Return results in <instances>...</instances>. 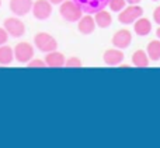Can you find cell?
<instances>
[{
    "label": "cell",
    "mask_w": 160,
    "mask_h": 148,
    "mask_svg": "<svg viewBox=\"0 0 160 148\" xmlns=\"http://www.w3.org/2000/svg\"><path fill=\"white\" fill-rule=\"evenodd\" d=\"M8 36H10V35H8V32L4 30V27L0 28V46H2V45H4L6 42H7Z\"/></svg>",
    "instance_id": "obj_20"
},
{
    "label": "cell",
    "mask_w": 160,
    "mask_h": 148,
    "mask_svg": "<svg viewBox=\"0 0 160 148\" xmlns=\"http://www.w3.org/2000/svg\"><path fill=\"white\" fill-rule=\"evenodd\" d=\"M156 35H158V38L160 39V28H158V31H156Z\"/></svg>",
    "instance_id": "obj_24"
},
{
    "label": "cell",
    "mask_w": 160,
    "mask_h": 148,
    "mask_svg": "<svg viewBox=\"0 0 160 148\" xmlns=\"http://www.w3.org/2000/svg\"><path fill=\"white\" fill-rule=\"evenodd\" d=\"M32 14L37 20H47L52 14V3L49 0H37L32 3Z\"/></svg>",
    "instance_id": "obj_5"
},
{
    "label": "cell",
    "mask_w": 160,
    "mask_h": 148,
    "mask_svg": "<svg viewBox=\"0 0 160 148\" xmlns=\"http://www.w3.org/2000/svg\"><path fill=\"white\" fill-rule=\"evenodd\" d=\"M4 30L13 38H20L25 34V25L21 20L16 18V17H10V18H6L4 21Z\"/></svg>",
    "instance_id": "obj_6"
},
{
    "label": "cell",
    "mask_w": 160,
    "mask_h": 148,
    "mask_svg": "<svg viewBox=\"0 0 160 148\" xmlns=\"http://www.w3.org/2000/svg\"><path fill=\"white\" fill-rule=\"evenodd\" d=\"M149 56L145 50H136L132 55V63L133 66L139 67V69H145V67L149 66Z\"/></svg>",
    "instance_id": "obj_14"
},
{
    "label": "cell",
    "mask_w": 160,
    "mask_h": 148,
    "mask_svg": "<svg viewBox=\"0 0 160 148\" xmlns=\"http://www.w3.org/2000/svg\"><path fill=\"white\" fill-rule=\"evenodd\" d=\"M52 4H62L63 2H66V0H49Z\"/></svg>",
    "instance_id": "obj_22"
},
{
    "label": "cell",
    "mask_w": 160,
    "mask_h": 148,
    "mask_svg": "<svg viewBox=\"0 0 160 148\" xmlns=\"http://www.w3.org/2000/svg\"><path fill=\"white\" fill-rule=\"evenodd\" d=\"M153 2H158V0H153Z\"/></svg>",
    "instance_id": "obj_25"
},
{
    "label": "cell",
    "mask_w": 160,
    "mask_h": 148,
    "mask_svg": "<svg viewBox=\"0 0 160 148\" xmlns=\"http://www.w3.org/2000/svg\"><path fill=\"white\" fill-rule=\"evenodd\" d=\"M59 13H61L62 18L68 22H76L80 20V17L83 16V8L80 7L76 2L73 0H66L61 4L59 8Z\"/></svg>",
    "instance_id": "obj_1"
},
{
    "label": "cell",
    "mask_w": 160,
    "mask_h": 148,
    "mask_svg": "<svg viewBox=\"0 0 160 148\" xmlns=\"http://www.w3.org/2000/svg\"><path fill=\"white\" fill-rule=\"evenodd\" d=\"M96 21H94V17L91 16H82L79 20V24H78V28L82 34L84 35H88L91 34L94 30H96Z\"/></svg>",
    "instance_id": "obj_11"
},
{
    "label": "cell",
    "mask_w": 160,
    "mask_h": 148,
    "mask_svg": "<svg viewBox=\"0 0 160 148\" xmlns=\"http://www.w3.org/2000/svg\"><path fill=\"white\" fill-rule=\"evenodd\" d=\"M34 58V48L28 42H20L14 48V59L18 63H28Z\"/></svg>",
    "instance_id": "obj_4"
},
{
    "label": "cell",
    "mask_w": 160,
    "mask_h": 148,
    "mask_svg": "<svg viewBox=\"0 0 160 148\" xmlns=\"http://www.w3.org/2000/svg\"><path fill=\"white\" fill-rule=\"evenodd\" d=\"M34 44H35L37 49L41 50L44 53H49L52 50H56L58 48V42L51 34L47 32H39L34 36Z\"/></svg>",
    "instance_id": "obj_2"
},
{
    "label": "cell",
    "mask_w": 160,
    "mask_h": 148,
    "mask_svg": "<svg viewBox=\"0 0 160 148\" xmlns=\"http://www.w3.org/2000/svg\"><path fill=\"white\" fill-rule=\"evenodd\" d=\"M148 56L150 60L158 62L160 60V39H155L150 41L148 45Z\"/></svg>",
    "instance_id": "obj_16"
},
{
    "label": "cell",
    "mask_w": 160,
    "mask_h": 148,
    "mask_svg": "<svg viewBox=\"0 0 160 148\" xmlns=\"http://www.w3.org/2000/svg\"><path fill=\"white\" fill-rule=\"evenodd\" d=\"M153 20H155V22H158V25H160V6L156 7L153 11Z\"/></svg>",
    "instance_id": "obj_21"
},
{
    "label": "cell",
    "mask_w": 160,
    "mask_h": 148,
    "mask_svg": "<svg viewBox=\"0 0 160 148\" xmlns=\"http://www.w3.org/2000/svg\"><path fill=\"white\" fill-rule=\"evenodd\" d=\"M31 8H32V0H10V10L18 17L27 16Z\"/></svg>",
    "instance_id": "obj_8"
},
{
    "label": "cell",
    "mask_w": 160,
    "mask_h": 148,
    "mask_svg": "<svg viewBox=\"0 0 160 148\" xmlns=\"http://www.w3.org/2000/svg\"><path fill=\"white\" fill-rule=\"evenodd\" d=\"M14 59V50L7 45L0 46V66H8Z\"/></svg>",
    "instance_id": "obj_15"
},
{
    "label": "cell",
    "mask_w": 160,
    "mask_h": 148,
    "mask_svg": "<svg viewBox=\"0 0 160 148\" xmlns=\"http://www.w3.org/2000/svg\"><path fill=\"white\" fill-rule=\"evenodd\" d=\"M45 63H47L48 67H53V69H59V67H63L65 63H66V59L62 55L61 52H56V50H52V52L47 53L45 56Z\"/></svg>",
    "instance_id": "obj_9"
},
{
    "label": "cell",
    "mask_w": 160,
    "mask_h": 148,
    "mask_svg": "<svg viewBox=\"0 0 160 148\" xmlns=\"http://www.w3.org/2000/svg\"><path fill=\"white\" fill-rule=\"evenodd\" d=\"M142 14H143L142 7H139L138 4H129V7H127V8L124 7L121 11H119L118 21L121 22V24H125V25L133 24L139 17H142Z\"/></svg>",
    "instance_id": "obj_3"
},
{
    "label": "cell",
    "mask_w": 160,
    "mask_h": 148,
    "mask_svg": "<svg viewBox=\"0 0 160 148\" xmlns=\"http://www.w3.org/2000/svg\"><path fill=\"white\" fill-rule=\"evenodd\" d=\"M124 60V53L121 49H108L104 53V62L108 66H118Z\"/></svg>",
    "instance_id": "obj_10"
},
{
    "label": "cell",
    "mask_w": 160,
    "mask_h": 148,
    "mask_svg": "<svg viewBox=\"0 0 160 148\" xmlns=\"http://www.w3.org/2000/svg\"><path fill=\"white\" fill-rule=\"evenodd\" d=\"M94 21H96V25L100 28H108L112 22V17L108 11L105 10H98L94 16Z\"/></svg>",
    "instance_id": "obj_13"
},
{
    "label": "cell",
    "mask_w": 160,
    "mask_h": 148,
    "mask_svg": "<svg viewBox=\"0 0 160 148\" xmlns=\"http://www.w3.org/2000/svg\"><path fill=\"white\" fill-rule=\"evenodd\" d=\"M133 30L138 34L139 36H145L149 35L150 31H152V22L148 18H143V17H139L135 22H133Z\"/></svg>",
    "instance_id": "obj_12"
},
{
    "label": "cell",
    "mask_w": 160,
    "mask_h": 148,
    "mask_svg": "<svg viewBox=\"0 0 160 148\" xmlns=\"http://www.w3.org/2000/svg\"><path fill=\"white\" fill-rule=\"evenodd\" d=\"M65 66L66 67H82V60L78 58H70V59H68L66 60V63H65Z\"/></svg>",
    "instance_id": "obj_19"
},
{
    "label": "cell",
    "mask_w": 160,
    "mask_h": 148,
    "mask_svg": "<svg viewBox=\"0 0 160 148\" xmlns=\"http://www.w3.org/2000/svg\"><path fill=\"white\" fill-rule=\"evenodd\" d=\"M132 42V35L128 30H119L114 34L112 36V45L118 49H127Z\"/></svg>",
    "instance_id": "obj_7"
},
{
    "label": "cell",
    "mask_w": 160,
    "mask_h": 148,
    "mask_svg": "<svg viewBox=\"0 0 160 148\" xmlns=\"http://www.w3.org/2000/svg\"><path fill=\"white\" fill-rule=\"evenodd\" d=\"M125 3H127L125 0H108L110 8L112 11H121L125 7Z\"/></svg>",
    "instance_id": "obj_17"
},
{
    "label": "cell",
    "mask_w": 160,
    "mask_h": 148,
    "mask_svg": "<svg viewBox=\"0 0 160 148\" xmlns=\"http://www.w3.org/2000/svg\"><path fill=\"white\" fill-rule=\"evenodd\" d=\"M28 67H30V69H42V67H47V63H45V60H38V59L32 60V59H31V60L28 62Z\"/></svg>",
    "instance_id": "obj_18"
},
{
    "label": "cell",
    "mask_w": 160,
    "mask_h": 148,
    "mask_svg": "<svg viewBox=\"0 0 160 148\" xmlns=\"http://www.w3.org/2000/svg\"><path fill=\"white\" fill-rule=\"evenodd\" d=\"M0 4H2V2H0Z\"/></svg>",
    "instance_id": "obj_26"
},
{
    "label": "cell",
    "mask_w": 160,
    "mask_h": 148,
    "mask_svg": "<svg viewBox=\"0 0 160 148\" xmlns=\"http://www.w3.org/2000/svg\"><path fill=\"white\" fill-rule=\"evenodd\" d=\"M127 3H129V4H139L141 3V0H125Z\"/></svg>",
    "instance_id": "obj_23"
}]
</instances>
